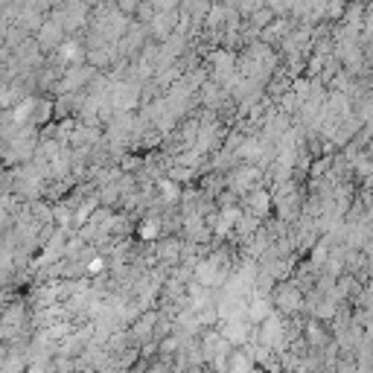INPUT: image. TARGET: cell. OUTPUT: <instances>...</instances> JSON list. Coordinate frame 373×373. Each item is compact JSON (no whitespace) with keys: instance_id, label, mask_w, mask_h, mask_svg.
<instances>
[{"instance_id":"obj_1","label":"cell","mask_w":373,"mask_h":373,"mask_svg":"<svg viewBox=\"0 0 373 373\" xmlns=\"http://www.w3.org/2000/svg\"><path fill=\"white\" fill-rule=\"evenodd\" d=\"M271 303H275L280 315L297 318L301 312H306V292L292 280H280L275 286V292H271Z\"/></svg>"},{"instance_id":"obj_5","label":"cell","mask_w":373,"mask_h":373,"mask_svg":"<svg viewBox=\"0 0 373 373\" xmlns=\"http://www.w3.org/2000/svg\"><path fill=\"white\" fill-rule=\"evenodd\" d=\"M65 44V27L56 21H47L39 27V47L47 53H58V47Z\"/></svg>"},{"instance_id":"obj_4","label":"cell","mask_w":373,"mask_h":373,"mask_svg":"<svg viewBox=\"0 0 373 373\" xmlns=\"http://www.w3.org/2000/svg\"><path fill=\"white\" fill-rule=\"evenodd\" d=\"M303 339L312 350H324V347L332 344V330H330V324H324V321L309 318L303 324Z\"/></svg>"},{"instance_id":"obj_3","label":"cell","mask_w":373,"mask_h":373,"mask_svg":"<svg viewBox=\"0 0 373 373\" xmlns=\"http://www.w3.org/2000/svg\"><path fill=\"white\" fill-rule=\"evenodd\" d=\"M242 204H245V213H251L257 219H266L268 210H275V195H271L268 190H263V186H257L254 193L242 195Z\"/></svg>"},{"instance_id":"obj_2","label":"cell","mask_w":373,"mask_h":373,"mask_svg":"<svg viewBox=\"0 0 373 373\" xmlns=\"http://www.w3.org/2000/svg\"><path fill=\"white\" fill-rule=\"evenodd\" d=\"M219 332L225 335V339L233 344V347H245L248 341L254 339V324L248 318H231V321H222V327H219Z\"/></svg>"},{"instance_id":"obj_6","label":"cell","mask_w":373,"mask_h":373,"mask_svg":"<svg viewBox=\"0 0 373 373\" xmlns=\"http://www.w3.org/2000/svg\"><path fill=\"white\" fill-rule=\"evenodd\" d=\"M82 56L85 53L79 50V41H65L58 47V58L65 61V65H67V61H82Z\"/></svg>"},{"instance_id":"obj_7","label":"cell","mask_w":373,"mask_h":373,"mask_svg":"<svg viewBox=\"0 0 373 373\" xmlns=\"http://www.w3.org/2000/svg\"><path fill=\"white\" fill-rule=\"evenodd\" d=\"M158 12H178V6H181V0H149Z\"/></svg>"}]
</instances>
